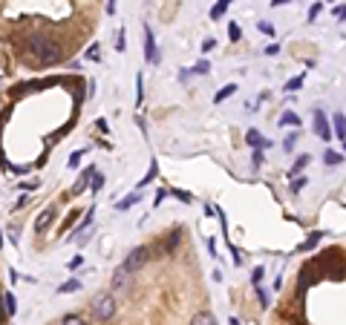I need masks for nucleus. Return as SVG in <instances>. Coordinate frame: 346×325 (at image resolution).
<instances>
[{"mask_svg": "<svg viewBox=\"0 0 346 325\" xmlns=\"http://www.w3.org/2000/svg\"><path fill=\"white\" fill-rule=\"evenodd\" d=\"M107 15H116V0H110V3H107Z\"/></svg>", "mask_w": 346, "mask_h": 325, "instance_id": "42", "label": "nucleus"}, {"mask_svg": "<svg viewBox=\"0 0 346 325\" xmlns=\"http://www.w3.org/2000/svg\"><path fill=\"white\" fill-rule=\"evenodd\" d=\"M294 144H297V133H289V138H283V150H294Z\"/></svg>", "mask_w": 346, "mask_h": 325, "instance_id": "27", "label": "nucleus"}, {"mask_svg": "<svg viewBox=\"0 0 346 325\" xmlns=\"http://www.w3.org/2000/svg\"><path fill=\"white\" fill-rule=\"evenodd\" d=\"M93 176H96V167H87V170L81 173V179L75 182L73 193H84V190H87V187H89V179H93Z\"/></svg>", "mask_w": 346, "mask_h": 325, "instance_id": "8", "label": "nucleus"}, {"mask_svg": "<svg viewBox=\"0 0 346 325\" xmlns=\"http://www.w3.org/2000/svg\"><path fill=\"white\" fill-rule=\"evenodd\" d=\"M81 288V279H66L64 285H58V293H73Z\"/></svg>", "mask_w": 346, "mask_h": 325, "instance_id": "20", "label": "nucleus"}, {"mask_svg": "<svg viewBox=\"0 0 346 325\" xmlns=\"http://www.w3.org/2000/svg\"><path fill=\"white\" fill-rule=\"evenodd\" d=\"M29 49H32V55H35L38 64H52V61H58V46L52 40L40 38V35L29 38Z\"/></svg>", "mask_w": 346, "mask_h": 325, "instance_id": "2", "label": "nucleus"}, {"mask_svg": "<svg viewBox=\"0 0 346 325\" xmlns=\"http://www.w3.org/2000/svg\"><path fill=\"white\" fill-rule=\"evenodd\" d=\"M93 216H96V210H93V207H89V210H87V216H84V219H81V224H78V228H75V230H87L89 224H93Z\"/></svg>", "mask_w": 346, "mask_h": 325, "instance_id": "24", "label": "nucleus"}, {"mask_svg": "<svg viewBox=\"0 0 346 325\" xmlns=\"http://www.w3.org/2000/svg\"><path fill=\"white\" fill-rule=\"evenodd\" d=\"M283 3H289V0H271V6H283Z\"/></svg>", "mask_w": 346, "mask_h": 325, "instance_id": "43", "label": "nucleus"}, {"mask_svg": "<svg viewBox=\"0 0 346 325\" xmlns=\"http://www.w3.org/2000/svg\"><path fill=\"white\" fill-rule=\"evenodd\" d=\"M228 3H231V0H217V3H214V6H211V20H219V17L225 15Z\"/></svg>", "mask_w": 346, "mask_h": 325, "instance_id": "16", "label": "nucleus"}, {"mask_svg": "<svg viewBox=\"0 0 346 325\" xmlns=\"http://www.w3.org/2000/svg\"><path fill=\"white\" fill-rule=\"evenodd\" d=\"M81 265H84V256H75V259H70V265H66V268L75 270V268H81Z\"/></svg>", "mask_w": 346, "mask_h": 325, "instance_id": "35", "label": "nucleus"}, {"mask_svg": "<svg viewBox=\"0 0 346 325\" xmlns=\"http://www.w3.org/2000/svg\"><path fill=\"white\" fill-rule=\"evenodd\" d=\"M0 245H3V236H0Z\"/></svg>", "mask_w": 346, "mask_h": 325, "instance_id": "45", "label": "nucleus"}, {"mask_svg": "<svg viewBox=\"0 0 346 325\" xmlns=\"http://www.w3.org/2000/svg\"><path fill=\"white\" fill-rule=\"evenodd\" d=\"M245 144H248V147H254V150H263V147L268 150V141L263 138V133H260V130H254V127L245 133Z\"/></svg>", "mask_w": 346, "mask_h": 325, "instance_id": "6", "label": "nucleus"}, {"mask_svg": "<svg viewBox=\"0 0 346 325\" xmlns=\"http://www.w3.org/2000/svg\"><path fill=\"white\" fill-rule=\"evenodd\" d=\"M277 124H280V127H289V124H291V127H297V124H300V115H294L291 110H286V112L280 115V121H277Z\"/></svg>", "mask_w": 346, "mask_h": 325, "instance_id": "18", "label": "nucleus"}, {"mask_svg": "<svg viewBox=\"0 0 346 325\" xmlns=\"http://www.w3.org/2000/svg\"><path fill=\"white\" fill-rule=\"evenodd\" d=\"M130 285V273H124V270H116V273H113V288H116V291H124V288H127Z\"/></svg>", "mask_w": 346, "mask_h": 325, "instance_id": "11", "label": "nucleus"}, {"mask_svg": "<svg viewBox=\"0 0 346 325\" xmlns=\"http://www.w3.org/2000/svg\"><path fill=\"white\" fill-rule=\"evenodd\" d=\"M306 184H309L306 176H294V179H291V193H300L303 187H306Z\"/></svg>", "mask_w": 346, "mask_h": 325, "instance_id": "21", "label": "nucleus"}, {"mask_svg": "<svg viewBox=\"0 0 346 325\" xmlns=\"http://www.w3.org/2000/svg\"><path fill=\"white\" fill-rule=\"evenodd\" d=\"M139 202H142V196H139V193H130V196H124V198L116 202V210H127V207L139 205Z\"/></svg>", "mask_w": 346, "mask_h": 325, "instance_id": "14", "label": "nucleus"}, {"mask_svg": "<svg viewBox=\"0 0 346 325\" xmlns=\"http://www.w3.org/2000/svg\"><path fill=\"white\" fill-rule=\"evenodd\" d=\"M153 179H156V161H153V164H150V170H147V176H145V179L139 182V187H147V184L153 182Z\"/></svg>", "mask_w": 346, "mask_h": 325, "instance_id": "23", "label": "nucleus"}, {"mask_svg": "<svg viewBox=\"0 0 346 325\" xmlns=\"http://www.w3.org/2000/svg\"><path fill=\"white\" fill-rule=\"evenodd\" d=\"M309 161H312V156H297V161H294V164H291V170H289V179L300 176V170H303V167H306Z\"/></svg>", "mask_w": 346, "mask_h": 325, "instance_id": "17", "label": "nucleus"}, {"mask_svg": "<svg viewBox=\"0 0 346 325\" xmlns=\"http://www.w3.org/2000/svg\"><path fill=\"white\" fill-rule=\"evenodd\" d=\"M320 9H323V3H314V6L309 9V23H312V20H317V15H320Z\"/></svg>", "mask_w": 346, "mask_h": 325, "instance_id": "31", "label": "nucleus"}, {"mask_svg": "<svg viewBox=\"0 0 346 325\" xmlns=\"http://www.w3.org/2000/svg\"><path fill=\"white\" fill-rule=\"evenodd\" d=\"M191 72H196V75H208V72H211V64H208V61H196V66H193Z\"/></svg>", "mask_w": 346, "mask_h": 325, "instance_id": "25", "label": "nucleus"}, {"mask_svg": "<svg viewBox=\"0 0 346 325\" xmlns=\"http://www.w3.org/2000/svg\"><path fill=\"white\" fill-rule=\"evenodd\" d=\"M323 164H326V167H338V164H343V153L326 150V153H323Z\"/></svg>", "mask_w": 346, "mask_h": 325, "instance_id": "13", "label": "nucleus"}, {"mask_svg": "<svg viewBox=\"0 0 346 325\" xmlns=\"http://www.w3.org/2000/svg\"><path fill=\"white\" fill-rule=\"evenodd\" d=\"M214 46H217V40H214V38H208V40H205V43H202V52H211V49H214Z\"/></svg>", "mask_w": 346, "mask_h": 325, "instance_id": "38", "label": "nucleus"}, {"mask_svg": "<svg viewBox=\"0 0 346 325\" xmlns=\"http://www.w3.org/2000/svg\"><path fill=\"white\" fill-rule=\"evenodd\" d=\"M162 198H165V190H159V193H156V198H153V207H159V205H162Z\"/></svg>", "mask_w": 346, "mask_h": 325, "instance_id": "41", "label": "nucleus"}, {"mask_svg": "<svg viewBox=\"0 0 346 325\" xmlns=\"http://www.w3.org/2000/svg\"><path fill=\"white\" fill-rule=\"evenodd\" d=\"M335 17H340V20H346V6H335Z\"/></svg>", "mask_w": 346, "mask_h": 325, "instance_id": "40", "label": "nucleus"}, {"mask_svg": "<svg viewBox=\"0 0 346 325\" xmlns=\"http://www.w3.org/2000/svg\"><path fill=\"white\" fill-rule=\"evenodd\" d=\"M61 325H89V322L81 317V314H64V317H61Z\"/></svg>", "mask_w": 346, "mask_h": 325, "instance_id": "19", "label": "nucleus"}, {"mask_svg": "<svg viewBox=\"0 0 346 325\" xmlns=\"http://www.w3.org/2000/svg\"><path fill=\"white\" fill-rule=\"evenodd\" d=\"M147 259H150V251H147V247H133L127 254V259L121 262V270H124V273H136V270H142L147 265Z\"/></svg>", "mask_w": 346, "mask_h": 325, "instance_id": "3", "label": "nucleus"}, {"mask_svg": "<svg viewBox=\"0 0 346 325\" xmlns=\"http://www.w3.org/2000/svg\"><path fill=\"white\" fill-rule=\"evenodd\" d=\"M116 49H119V52H124V29H119V32H116Z\"/></svg>", "mask_w": 346, "mask_h": 325, "instance_id": "32", "label": "nucleus"}, {"mask_svg": "<svg viewBox=\"0 0 346 325\" xmlns=\"http://www.w3.org/2000/svg\"><path fill=\"white\" fill-rule=\"evenodd\" d=\"M251 161H254V167L263 164V150H254V156H251Z\"/></svg>", "mask_w": 346, "mask_h": 325, "instance_id": "37", "label": "nucleus"}, {"mask_svg": "<svg viewBox=\"0 0 346 325\" xmlns=\"http://www.w3.org/2000/svg\"><path fill=\"white\" fill-rule=\"evenodd\" d=\"M191 325H217V319H214L211 311H199V314H193Z\"/></svg>", "mask_w": 346, "mask_h": 325, "instance_id": "10", "label": "nucleus"}, {"mask_svg": "<svg viewBox=\"0 0 346 325\" xmlns=\"http://www.w3.org/2000/svg\"><path fill=\"white\" fill-rule=\"evenodd\" d=\"M314 133H317V138H323V141H332V130H329V118L323 115L320 110L314 112Z\"/></svg>", "mask_w": 346, "mask_h": 325, "instance_id": "5", "label": "nucleus"}, {"mask_svg": "<svg viewBox=\"0 0 346 325\" xmlns=\"http://www.w3.org/2000/svg\"><path fill=\"white\" fill-rule=\"evenodd\" d=\"M3 308H6L9 317H15V314H17V299H15V293H12V291L3 293Z\"/></svg>", "mask_w": 346, "mask_h": 325, "instance_id": "12", "label": "nucleus"}, {"mask_svg": "<svg viewBox=\"0 0 346 325\" xmlns=\"http://www.w3.org/2000/svg\"><path fill=\"white\" fill-rule=\"evenodd\" d=\"M170 193H173V196H176L179 202H188V205L193 202V196H191V193H185V190H170Z\"/></svg>", "mask_w": 346, "mask_h": 325, "instance_id": "29", "label": "nucleus"}, {"mask_svg": "<svg viewBox=\"0 0 346 325\" xmlns=\"http://www.w3.org/2000/svg\"><path fill=\"white\" fill-rule=\"evenodd\" d=\"M335 135H338V141H346V115L343 112H335Z\"/></svg>", "mask_w": 346, "mask_h": 325, "instance_id": "9", "label": "nucleus"}, {"mask_svg": "<svg viewBox=\"0 0 346 325\" xmlns=\"http://www.w3.org/2000/svg\"><path fill=\"white\" fill-rule=\"evenodd\" d=\"M228 322H231V325H240V319H228Z\"/></svg>", "mask_w": 346, "mask_h": 325, "instance_id": "44", "label": "nucleus"}, {"mask_svg": "<svg viewBox=\"0 0 346 325\" xmlns=\"http://www.w3.org/2000/svg\"><path fill=\"white\" fill-rule=\"evenodd\" d=\"M240 26H237V23H231V26H228V38H231L234 40V43H237V40H240Z\"/></svg>", "mask_w": 346, "mask_h": 325, "instance_id": "28", "label": "nucleus"}, {"mask_svg": "<svg viewBox=\"0 0 346 325\" xmlns=\"http://www.w3.org/2000/svg\"><path fill=\"white\" fill-rule=\"evenodd\" d=\"M101 187H104V176H101V173H96V176H93V184H89V190H93V193H98Z\"/></svg>", "mask_w": 346, "mask_h": 325, "instance_id": "26", "label": "nucleus"}, {"mask_svg": "<svg viewBox=\"0 0 346 325\" xmlns=\"http://www.w3.org/2000/svg\"><path fill=\"white\" fill-rule=\"evenodd\" d=\"M81 159H84V150H75L73 156H70V167H78Z\"/></svg>", "mask_w": 346, "mask_h": 325, "instance_id": "30", "label": "nucleus"}, {"mask_svg": "<svg viewBox=\"0 0 346 325\" xmlns=\"http://www.w3.org/2000/svg\"><path fill=\"white\" fill-rule=\"evenodd\" d=\"M176 242H179V233H170V236H168V254L176 247Z\"/></svg>", "mask_w": 346, "mask_h": 325, "instance_id": "36", "label": "nucleus"}, {"mask_svg": "<svg viewBox=\"0 0 346 325\" xmlns=\"http://www.w3.org/2000/svg\"><path fill=\"white\" fill-rule=\"evenodd\" d=\"M55 207H47V210H43V213L38 216V219H35V230H38V233H43V230L49 228V224H52V219H55Z\"/></svg>", "mask_w": 346, "mask_h": 325, "instance_id": "7", "label": "nucleus"}, {"mask_svg": "<svg viewBox=\"0 0 346 325\" xmlns=\"http://www.w3.org/2000/svg\"><path fill=\"white\" fill-rule=\"evenodd\" d=\"M251 282H254V285H260V282H263V268H254V273H251Z\"/></svg>", "mask_w": 346, "mask_h": 325, "instance_id": "34", "label": "nucleus"}, {"mask_svg": "<svg viewBox=\"0 0 346 325\" xmlns=\"http://www.w3.org/2000/svg\"><path fill=\"white\" fill-rule=\"evenodd\" d=\"M343 150H346V141H343Z\"/></svg>", "mask_w": 346, "mask_h": 325, "instance_id": "46", "label": "nucleus"}, {"mask_svg": "<svg viewBox=\"0 0 346 325\" xmlns=\"http://www.w3.org/2000/svg\"><path fill=\"white\" fill-rule=\"evenodd\" d=\"M93 319L96 322H113L116 317V311H119V302H116V296L110 291L107 293H98L96 299H93Z\"/></svg>", "mask_w": 346, "mask_h": 325, "instance_id": "1", "label": "nucleus"}, {"mask_svg": "<svg viewBox=\"0 0 346 325\" xmlns=\"http://www.w3.org/2000/svg\"><path fill=\"white\" fill-rule=\"evenodd\" d=\"M257 29H260L263 35H268V38L274 35V26H271V23H266V20H263V23H257Z\"/></svg>", "mask_w": 346, "mask_h": 325, "instance_id": "33", "label": "nucleus"}, {"mask_svg": "<svg viewBox=\"0 0 346 325\" xmlns=\"http://www.w3.org/2000/svg\"><path fill=\"white\" fill-rule=\"evenodd\" d=\"M303 81H306V75H297V78H291L289 84H286V92H297V89L303 87Z\"/></svg>", "mask_w": 346, "mask_h": 325, "instance_id": "22", "label": "nucleus"}, {"mask_svg": "<svg viewBox=\"0 0 346 325\" xmlns=\"http://www.w3.org/2000/svg\"><path fill=\"white\" fill-rule=\"evenodd\" d=\"M280 52V43H268L266 46V55H277Z\"/></svg>", "mask_w": 346, "mask_h": 325, "instance_id": "39", "label": "nucleus"}, {"mask_svg": "<svg viewBox=\"0 0 346 325\" xmlns=\"http://www.w3.org/2000/svg\"><path fill=\"white\" fill-rule=\"evenodd\" d=\"M234 92H237V84H225V87H222V89L217 92V95H214V104H222V101H228V98H231Z\"/></svg>", "mask_w": 346, "mask_h": 325, "instance_id": "15", "label": "nucleus"}, {"mask_svg": "<svg viewBox=\"0 0 346 325\" xmlns=\"http://www.w3.org/2000/svg\"><path fill=\"white\" fill-rule=\"evenodd\" d=\"M145 61L147 64H159V49H156V38L150 32V26H145Z\"/></svg>", "mask_w": 346, "mask_h": 325, "instance_id": "4", "label": "nucleus"}]
</instances>
